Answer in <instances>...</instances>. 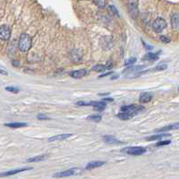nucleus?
I'll list each match as a JSON object with an SVG mask.
<instances>
[{
    "label": "nucleus",
    "instance_id": "1",
    "mask_svg": "<svg viewBox=\"0 0 179 179\" xmlns=\"http://www.w3.org/2000/svg\"><path fill=\"white\" fill-rule=\"evenodd\" d=\"M18 47L20 51L22 52H27L32 47V39L31 36L26 33H22L20 36Z\"/></svg>",
    "mask_w": 179,
    "mask_h": 179
},
{
    "label": "nucleus",
    "instance_id": "2",
    "mask_svg": "<svg viewBox=\"0 0 179 179\" xmlns=\"http://www.w3.org/2000/svg\"><path fill=\"white\" fill-rule=\"evenodd\" d=\"M122 152L127 153L129 155H133V156H138V155H141L146 152V149L143 147H126L121 151Z\"/></svg>",
    "mask_w": 179,
    "mask_h": 179
},
{
    "label": "nucleus",
    "instance_id": "3",
    "mask_svg": "<svg viewBox=\"0 0 179 179\" xmlns=\"http://www.w3.org/2000/svg\"><path fill=\"white\" fill-rule=\"evenodd\" d=\"M167 27V22L161 17L155 19L152 24V28L156 32H161L164 29Z\"/></svg>",
    "mask_w": 179,
    "mask_h": 179
},
{
    "label": "nucleus",
    "instance_id": "4",
    "mask_svg": "<svg viewBox=\"0 0 179 179\" xmlns=\"http://www.w3.org/2000/svg\"><path fill=\"white\" fill-rule=\"evenodd\" d=\"M144 108L143 106H138V105H129V106H124L121 108V111L123 112H129V113L136 114L139 111L143 110Z\"/></svg>",
    "mask_w": 179,
    "mask_h": 179
},
{
    "label": "nucleus",
    "instance_id": "5",
    "mask_svg": "<svg viewBox=\"0 0 179 179\" xmlns=\"http://www.w3.org/2000/svg\"><path fill=\"white\" fill-rule=\"evenodd\" d=\"M11 36V31L10 28L7 25H2L0 28V37L3 40H8Z\"/></svg>",
    "mask_w": 179,
    "mask_h": 179
},
{
    "label": "nucleus",
    "instance_id": "6",
    "mask_svg": "<svg viewBox=\"0 0 179 179\" xmlns=\"http://www.w3.org/2000/svg\"><path fill=\"white\" fill-rule=\"evenodd\" d=\"M78 172H80V169L78 168H72V169H68L66 171H63V172L60 173H57L54 175V177H65V176H70L73 175H75Z\"/></svg>",
    "mask_w": 179,
    "mask_h": 179
},
{
    "label": "nucleus",
    "instance_id": "7",
    "mask_svg": "<svg viewBox=\"0 0 179 179\" xmlns=\"http://www.w3.org/2000/svg\"><path fill=\"white\" fill-rule=\"evenodd\" d=\"M87 74V70L86 69H80V70H76V71H73L69 73V75L73 78L75 79H80L83 78V76H85Z\"/></svg>",
    "mask_w": 179,
    "mask_h": 179
},
{
    "label": "nucleus",
    "instance_id": "8",
    "mask_svg": "<svg viewBox=\"0 0 179 179\" xmlns=\"http://www.w3.org/2000/svg\"><path fill=\"white\" fill-rule=\"evenodd\" d=\"M161 53V52L159 51V53H151V52H149V53H147L143 58V61H156L159 59V55Z\"/></svg>",
    "mask_w": 179,
    "mask_h": 179
},
{
    "label": "nucleus",
    "instance_id": "9",
    "mask_svg": "<svg viewBox=\"0 0 179 179\" xmlns=\"http://www.w3.org/2000/svg\"><path fill=\"white\" fill-rule=\"evenodd\" d=\"M176 129H179V123H175L173 124H169V125H167V126H164V127L159 128V129H157L155 131L158 132V133H162V132H167V131H171V130H176Z\"/></svg>",
    "mask_w": 179,
    "mask_h": 179
},
{
    "label": "nucleus",
    "instance_id": "10",
    "mask_svg": "<svg viewBox=\"0 0 179 179\" xmlns=\"http://www.w3.org/2000/svg\"><path fill=\"white\" fill-rule=\"evenodd\" d=\"M145 65H130L129 67H127L126 69L124 70L123 73L126 74V73H136L137 71H140L141 69L144 68Z\"/></svg>",
    "mask_w": 179,
    "mask_h": 179
},
{
    "label": "nucleus",
    "instance_id": "11",
    "mask_svg": "<svg viewBox=\"0 0 179 179\" xmlns=\"http://www.w3.org/2000/svg\"><path fill=\"white\" fill-rule=\"evenodd\" d=\"M103 141L108 144H119V143H121L120 141L116 139L114 136H111V135H105L103 137Z\"/></svg>",
    "mask_w": 179,
    "mask_h": 179
},
{
    "label": "nucleus",
    "instance_id": "12",
    "mask_svg": "<svg viewBox=\"0 0 179 179\" xmlns=\"http://www.w3.org/2000/svg\"><path fill=\"white\" fill-rule=\"evenodd\" d=\"M32 168H19V169H15V170H11V171H8V172H5L3 174L0 175V176L3 177V176H11V175H15V174H18V173H22L24 172V171H27V170H31Z\"/></svg>",
    "mask_w": 179,
    "mask_h": 179
},
{
    "label": "nucleus",
    "instance_id": "13",
    "mask_svg": "<svg viewBox=\"0 0 179 179\" xmlns=\"http://www.w3.org/2000/svg\"><path fill=\"white\" fill-rule=\"evenodd\" d=\"M152 99V96L151 93L149 92H144V93H141L140 98H139V101L141 103H148L150 102Z\"/></svg>",
    "mask_w": 179,
    "mask_h": 179
},
{
    "label": "nucleus",
    "instance_id": "14",
    "mask_svg": "<svg viewBox=\"0 0 179 179\" xmlns=\"http://www.w3.org/2000/svg\"><path fill=\"white\" fill-rule=\"evenodd\" d=\"M92 107L96 111H103L106 108V103L103 101H93Z\"/></svg>",
    "mask_w": 179,
    "mask_h": 179
},
{
    "label": "nucleus",
    "instance_id": "15",
    "mask_svg": "<svg viewBox=\"0 0 179 179\" xmlns=\"http://www.w3.org/2000/svg\"><path fill=\"white\" fill-rule=\"evenodd\" d=\"M73 135L72 133H64V134H59V135H56L53 137H50L48 139V141H60V140H65L69 138Z\"/></svg>",
    "mask_w": 179,
    "mask_h": 179
},
{
    "label": "nucleus",
    "instance_id": "16",
    "mask_svg": "<svg viewBox=\"0 0 179 179\" xmlns=\"http://www.w3.org/2000/svg\"><path fill=\"white\" fill-rule=\"evenodd\" d=\"M105 162L104 161H92L90 162L88 165L86 166V169H92V168H100L102 165H104Z\"/></svg>",
    "mask_w": 179,
    "mask_h": 179
},
{
    "label": "nucleus",
    "instance_id": "17",
    "mask_svg": "<svg viewBox=\"0 0 179 179\" xmlns=\"http://www.w3.org/2000/svg\"><path fill=\"white\" fill-rule=\"evenodd\" d=\"M134 116V114L133 113H129V112H121V113L117 114V117L119 119H122V120H128V119H131L133 116Z\"/></svg>",
    "mask_w": 179,
    "mask_h": 179
},
{
    "label": "nucleus",
    "instance_id": "18",
    "mask_svg": "<svg viewBox=\"0 0 179 179\" xmlns=\"http://www.w3.org/2000/svg\"><path fill=\"white\" fill-rule=\"evenodd\" d=\"M5 126H7V127H10V128H21V127H25V126H27V124L16 122V123L5 124Z\"/></svg>",
    "mask_w": 179,
    "mask_h": 179
},
{
    "label": "nucleus",
    "instance_id": "19",
    "mask_svg": "<svg viewBox=\"0 0 179 179\" xmlns=\"http://www.w3.org/2000/svg\"><path fill=\"white\" fill-rule=\"evenodd\" d=\"M48 158V155H40V156H37V157H33V158H31V159H28L26 160V162H37V161H42V160H45Z\"/></svg>",
    "mask_w": 179,
    "mask_h": 179
},
{
    "label": "nucleus",
    "instance_id": "20",
    "mask_svg": "<svg viewBox=\"0 0 179 179\" xmlns=\"http://www.w3.org/2000/svg\"><path fill=\"white\" fill-rule=\"evenodd\" d=\"M171 24H172L173 28H177L179 26V15L177 13H175L171 17Z\"/></svg>",
    "mask_w": 179,
    "mask_h": 179
},
{
    "label": "nucleus",
    "instance_id": "21",
    "mask_svg": "<svg viewBox=\"0 0 179 179\" xmlns=\"http://www.w3.org/2000/svg\"><path fill=\"white\" fill-rule=\"evenodd\" d=\"M166 136H170V134L168 133H162V134H158V135H153V136H151V137H148L146 140L147 141H156V140H161L163 137H166Z\"/></svg>",
    "mask_w": 179,
    "mask_h": 179
},
{
    "label": "nucleus",
    "instance_id": "22",
    "mask_svg": "<svg viewBox=\"0 0 179 179\" xmlns=\"http://www.w3.org/2000/svg\"><path fill=\"white\" fill-rule=\"evenodd\" d=\"M106 69H107V66L103 65H96L95 66H93L92 68V70L96 71V72H99V73L105 72Z\"/></svg>",
    "mask_w": 179,
    "mask_h": 179
},
{
    "label": "nucleus",
    "instance_id": "23",
    "mask_svg": "<svg viewBox=\"0 0 179 179\" xmlns=\"http://www.w3.org/2000/svg\"><path fill=\"white\" fill-rule=\"evenodd\" d=\"M93 2L98 5L100 8H104L106 6V0H93Z\"/></svg>",
    "mask_w": 179,
    "mask_h": 179
},
{
    "label": "nucleus",
    "instance_id": "24",
    "mask_svg": "<svg viewBox=\"0 0 179 179\" xmlns=\"http://www.w3.org/2000/svg\"><path fill=\"white\" fill-rule=\"evenodd\" d=\"M168 68V65L166 64H159V65H157L155 68L153 69V71H164Z\"/></svg>",
    "mask_w": 179,
    "mask_h": 179
},
{
    "label": "nucleus",
    "instance_id": "25",
    "mask_svg": "<svg viewBox=\"0 0 179 179\" xmlns=\"http://www.w3.org/2000/svg\"><path fill=\"white\" fill-rule=\"evenodd\" d=\"M136 62V57H130L129 59H127V60L124 61V65L125 66H129V65H133L134 63Z\"/></svg>",
    "mask_w": 179,
    "mask_h": 179
},
{
    "label": "nucleus",
    "instance_id": "26",
    "mask_svg": "<svg viewBox=\"0 0 179 179\" xmlns=\"http://www.w3.org/2000/svg\"><path fill=\"white\" fill-rule=\"evenodd\" d=\"M5 90H6L7 92H12V93H18V92H20L19 88H17V87H13V86H8V87H6Z\"/></svg>",
    "mask_w": 179,
    "mask_h": 179
},
{
    "label": "nucleus",
    "instance_id": "27",
    "mask_svg": "<svg viewBox=\"0 0 179 179\" xmlns=\"http://www.w3.org/2000/svg\"><path fill=\"white\" fill-rule=\"evenodd\" d=\"M89 120H92V121H95V122H100L101 120V116H99V115H94V116H90L88 117Z\"/></svg>",
    "mask_w": 179,
    "mask_h": 179
},
{
    "label": "nucleus",
    "instance_id": "28",
    "mask_svg": "<svg viewBox=\"0 0 179 179\" xmlns=\"http://www.w3.org/2000/svg\"><path fill=\"white\" fill-rule=\"evenodd\" d=\"M108 9H109V11L113 13V14H115V15H116V16H119V13H118V11L116 10V8L114 6V5H108Z\"/></svg>",
    "mask_w": 179,
    "mask_h": 179
},
{
    "label": "nucleus",
    "instance_id": "29",
    "mask_svg": "<svg viewBox=\"0 0 179 179\" xmlns=\"http://www.w3.org/2000/svg\"><path fill=\"white\" fill-rule=\"evenodd\" d=\"M93 101L92 102H85V101H79L76 103L77 106H92Z\"/></svg>",
    "mask_w": 179,
    "mask_h": 179
},
{
    "label": "nucleus",
    "instance_id": "30",
    "mask_svg": "<svg viewBox=\"0 0 179 179\" xmlns=\"http://www.w3.org/2000/svg\"><path fill=\"white\" fill-rule=\"evenodd\" d=\"M171 143V141L168 140V141H159L155 144V146H164V145H168Z\"/></svg>",
    "mask_w": 179,
    "mask_h": 179
},
{
    "label": "nucleus",
    "instance_id": "31",
    "mask_svg": "<svg viewBox=\"0 0 179 179\" xmlns=\"http://www.w3.org/2000/svg\"><path fill=\"white\" fill-rule=\"evenodd\" d=\"M160 40H161L163 43H168V42H170V40H169L168 38H167L166 36H161V37H160Z\"/></svg>",
    "mask_w": 179,
    "mask_h": 179
},
{
    "label": "nucleus",
    "instance_id": "32",
    "mask_svg": "<svg viewBox=\"0 0 179 179\" xmlns=\"http://www.w3.org/2000/svg\"><path fill=\"white\" fill-rule=\"evenodd\" d=\"M143 46L145 47V48L147 49V50H151V49H152L153 48V47L152 46H149V45H147L143 40Z\"/></svg>",
    "mask_w": 179,
    "mask_h": 179
},
{
    "label": "nucleus",
    "instance_id": "33",
    "mask_svg": "<svg viewBox=\"0 0 179 179\" xmlns=\"http://www.w3.org/2000/svg\"><path fill=\"white\" fill-rule=\"evenodd\" d=\"M38 119H40V120H42V119H45V120H48V119H49L48 116H44V115H39L38 116Z\"/></svg>",
    "mask_w": 179,
    "mask_h": 179
},
{
    "label": "nucleus",
    "instance_id": "34",
    "mask_svg": "<svg viewBox=\"0 0 179 179\" xmlns=\"http://www.w3.org/2000/svg\"><path fill=\"white\" fill-rule=\"evenodd\" d=\"M106 66H107V68H108V69H111L112 67H113V63H112L111 61H108Z\"/></svg>",
    "mask_w": 179,
    "mask_h": 179
},
{
    "label": "nucleus",
    "instance_id": "35",
    "mask_svg": "<svg viewBox=\"0 0 179 179\" xmlns=\"http://www.w3.org/2000/svg\"><path fill=\"white\" fill-rule=\"evenodd\" d=\"M12 64L13 65V66H19L20 65V63L19 62H16V61H13Z\"/></svg>",
    "mask_w": 179,
    "mask_h": 179
},
{
    "label": "nucleus",
    "instance_id": "36",
    "mask_svg": "<svg viewBox=\"0 0 179 179\" xmlns=\"http://www.w3.org/2000/svg\"><path fill=\"white\" fill-rule=\"evenodd\" d=\"M117 78H119V75H118V74H116V75H114V76H112V77H111V80H116V79H117Z\"/></svg>",
    "mask_w": 179,
    "mask_h": 179
},
{
    "label": "nucleus",
    "instance_id": "37",
    "mask_svg": "<svg viewBox=\"0 0 179 179\" xmlns=\"http://www.w3.org/2000/svg\"><path fill=\"white\" fill-rule=\"evenodd\" d=\"M0 72H1V73H2V74H5V75H7V74H8V73H6V72H5V71H4V70L2 69V68H1V69H0Z\"/></svg>",
    "mask_w": 179,
    "mask_h": 179
},
{
    "label": "nucleus",
    "instance_id": "38",
    "mask_svg": "<svg viewBox=\"0 0 179 179\" xmlns=\"http://www.w3.org/2000/svg\"><path fill=\"white\" fill-rule=\"evenodd\" d=\"M103 100L104 101H112V100H113V99H104Z\"/></svg>",
    "mask_w": 179,
    "mask_h": 179
},
{
    "label": "nucleus",
    "instance_id": "39",
    "mask_svg": "<svg viewBox=\"0 0 179 179\" xmlns=\"http://www.w3.org/2000/svg\"><path fill=\"white\" fill-rule=\"evenodd\" d=\"M112 73H105V74H103V75H101L100 77H103V76H107V75H109V74H111Z\"/></svg>",
    "mask_w": 179,
    "mask_h": 179
},
{
    "label": "nucleus",
    "instance_id": "40",
    "mask_svg": "<svg viewBox=\"0 0 179 179\" xmlns=\"http://www.w3.org/2000/svg\"><path fill=\"white\" fill-rule=\"evenodd\" d=\"M178 91H179V88H178Z\"/></svg>",
    "mask_w": 179,
    "mask_h": 179
}]
</instances>
